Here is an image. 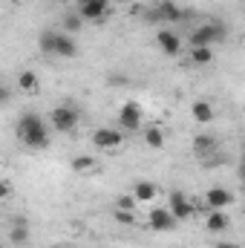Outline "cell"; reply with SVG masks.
Instances as JSON below:
<instances>
[{
  "label": "cell",
  "mask_w": 245,
  "mask_h": 248,
  "mask_svg": "<svg viewBox=\"0 0 245 248\" xmlns=\"http://www.w3.org/2000/svg\"><path fill=\"white\" fill-rule=\"evenodd\" d=\"M113 217H116L119 225H133V222H136V211H119V208H116Z\"/></svg>",
  "instance_id": "23"
},
{
  "label": "cell",
  "mask_w": 245,
  "mask_h": 248,
  "mask_svg": "<svg viewBox=\"0 0 245 248\" xmlns=\"http://www.w3.org/2000/svg\"><path fill=\"white\" fill-rule=\"evenodd\" d=\"M69 168H72L75 173H87V170L95 168V159H92V156H75V159L69 162Z\"/></svg>",
  "instance_id": "20"
},
{
  "label": "cell",
  "mask_w": 245,
  "mask_h": 248,
  "mask_svg": "<svg viewBox=\"0 0 245 248\" xmlns=\"http://www.w3.org/2000/svg\"><path fill=\"white\" fill-rule=\"evenodd\" d=\"M190 61L196 63V66H199V63H211L214 61L211 46H193V49H190Z\"/></svg>",
  "instance_id": "21"
},
{
  "label": "cell",
  "mask_w": 245,
  "mask_h": 248,
  "mask_svg": "<svg viewBox=\"0 0 245 248\" xmlns=\"http://www.w3.org/2000/svg\"><path fill=\"white\" fill-rule=\"evenodd\" d=\"M228 225H231V219H228L225 211H211V214L205 217V228H208L211 234H222V231H228Z\"/></svg>",
  "instance_id": "13"
},
{
  "label": "cell",
  "mask_w": 245,
  "mask_h": 248,
  "mask_svg": "<svg viewBox=\"0 0 245 248\" xmlns=\"http://www.w3.org/2000/svg\"><path fill=\"white\" fill-rule=\"evenodd\" d=\"M147 225H150L153 231H173V228H176V219H173V214H170L168 208H153V211L147 214Z\"/></svg>",
  "instance_id": "9"
},
{
  "label": "cell",
  "mask_w": 245,
  "mask_h": 248,
  "mask_svg": "<svg viewBox=\"0 0 245 248\" xmlns=\"http://www.w3.org/2000/svg\"><path fill=\"white\" fill-rule=\"evenodd\" d=\"M130 193H133V199H136V202H153L159 190H156V185H153V182L141 179V182H136V185H133V190H130Z\"/></svg>",
  "instance_id": "15"
},
{
  "label": "cell",
  "mask_w": 245,
  "mask_h": 248,
  "mask_svg": "<svg viewBox=\"0 0 245 248\" xmlns=\"http://www.w3.org/2000/svg\"><path fill=\"white\" fill-rule=\"evenodd\" d=\"M219 147V141H216V136H208V133H199L196 139H193V153L196 156H211L214 150Z\"/></svg>",
  "instance_id": "14"
},
{
  "label": "cell",
  "mask_w": 245,
  "mask_h": 248,
  "mask_svg": "<svg viewBox=\"0 0 245 248\" xmlns=\"http://www.w3.org/2000/svg\"><path fill=\"white\" fill-rule=\"evenodd\" d=\"M156 44H159V49L165 52V55H179L182 52V38L176 35V32H170V29H162V32H156Z\"/></svg>",
  "instance_id": "10"
},
{
  "label": "cell",
  "mask_w": 245,
  "mask_h": 248,
  "mask_svg": "<svg viewBox=\"0 0 245 248\" xmlns=\"http://www.w3.org/2000/svg\"><path fill=\"white\" fill-rule=\"evenodd\" d=\"M214 248H240V246H237V243H225V240H222V243H216Z\"/></svg>",
  "instance_id": "26"
},
{
  "label": "cell",
  "mask_w": 245,
  "mask_h": 248,
  "mask_svg": "<svg viewBox=\"0 0 245 248\" xmlns=\"http://www.w3.org/2000/svg\"><path fill=\"white\" fill-rule=\"evenodd\" d=\"M122 141H124V136H122V130H116V127H98L92 133V144L101 147V150H116V147H122Z\"/></svg>",
  "instance_id": "5"
},
{
  "label": "cell",
  "mask_w": 245,
  "mask_h": 248,
  "mask_svg": "<svg viewBox=\"0 0 245 248\" xmlns=\"http://www.w3.org/2000/svg\"><path fill=\"white\" fill-rule=\"evenodd\" d=\"M81 23H84V20H81L78 15H66V17H63V29H61V32H78V29H81Z\"/></svg>",
  "instance_id": "22"
},
{
  "label": "cell",
  "mask_w": 245,
  "mask_h": 248,
  "mask_svg": "<svg viewBox=\"0 0 245 248\" xmlns=\"http://www.w3.org/2000/svg\"><path fill=\"white\" fill-rule=\"evenodd\" d=\"M116 208H119V211H136V199H133V193H124V196H119Z\"/></svg>",
  "instance_id": "24"
},
{
  "label": "cell",
  "mask_w": 245,
  "mask_h": 248,
  "mask_svg": "<svg viewBox=\"0 0 245 248\" xmlns=\"http://www.w3.org/2000/svg\"><path fill=\"white\" fill-rule=\"evenodd\" d=\"M49 122H52V127H55L58 133H72V130L78 127V122H81V110H78L75 104H61V107L52 110Z\"/></svg>",
  "instance_id": "3"
},
{
  "label": "cell",
  "mask_w": 245,
  "mask_h": 248,
  "mask_svg": "<svg viewBox=\"0 0 245 248\" xmlns=\"http://www.w3.org/2000/svg\"><path fill=\"white\" fill-rule=\"evenodd\" d=\"M144 141H147V147L162 150V147H165V133H162V127H159V124H150V127L144 130Z\"/></svg>",
  "instance_id": "18"
},
{
  "label": "cell",
  "mask_w": 245,
  "mask_h": 248,
  "mask_svg": "<svg viewBox=\"0 0 245 248\" xmlns=\"http://www.w3.org/2000/svg\"><path fill=\"white\" fill-rule=\"evenodd\" d=\"M119 124L124 130H138L141 127V104L138 101H127L119 110Z\"/></svg>",
  "instance_id": "8"
},
{
  "label": "cell",
  "mask_w": 245,
  "mask_h": 248,
  "mask_svg": "<svg viewBox=\"0 0 245 248\" xmlns=\"http://www.w3.org/2000/svg\"><path fill=\"white\" fill-rule=\"evenodd\" d=\"M168 211L173 214L176 222H182V219H190V217H193V205H190V199L184 196V190H173V193H170V208H168Z\"/></svg>",
  "instance_id": "7"
},
{
  "label": "cell",
  "mask_w": 245,
  "mask_h": 248,
  "mask_svg": "<svg viewBox=\"0 0 245 248\" xmlns=\"http://www.w3.org/2000/svg\"><path fill=\"white\" fill-rule=\"evenodd\" d=\"M49 248H63V246H49Z\"/></svg>",
  "instance_id": "28"
},
{
  "label": "cell",
  "mask_w": 245,
  "mask_h": 248,
  "mask_svg": "<svg viewBox=\"0 0 245 248\" xmlns=\"http://www.w3.org/2000/svg\"><path fill=\"white\" fill-rule=\"evenodd\" d=\"M78 3H84V0H78Z\"/></svg>",
  "instance_id": "29"
},
{
  "label": "cell",
  "mask_w": 245,
  "mask_h": 248,
  "mask_svg": "<svg viewBox=\"0 0 245 248\" xmlns=\"http://www.w3.org/2000/svg\"><path fill=\"white\" fill-rule=\"evenodd\" d=\"M38 46H41L44 55H58V58H75L78 55V44L66 32H55V29H46L41 35Z\"/></svg>",
  "instance_id": "2"
},
{
  "label": "cell",
  "mask_w": 245,
  "mask_h": 248,
  "mask_svg": "<svg viewBox=\"0 0 245 248\" xmlns=\"http://www.w3.org/2000/svg\"><path fill=\"white\" fill-rule=\"evenodd\" d=\"M205 202H208L211 211H225L228 205H234V193L228 187H211L205 193Z\"/></svg>",
  "instance_id": "11"
},
{
  "label": "cell",
  "mask_w": 245,
  "mask_h": 248,
  "mask_svg": "<svg viewBox=\"0 0 245 248\" xmlns=\"http://www.w3.org/2000/svg\"><path fill=\"white\" fill-rule=\"evenodd\" d=\"M9 101V90L6 87H0V104H6Z\"/></svg>",
  "instance_id": "25"
},
{
  "label": "cell",
  "mask_w": 245,
  "mask_h": 248,
  "mask_svg": "<svg viewBox=\"0 0 245 248\" xmlns=\"http://www.w3.org/2000/svg\"><path fill=\"white\" fill-rule=\"evenodd\" d=\"M17 87H20L23 93H38V90H41V81H38V75H35L32 69H23V72L17 75Z\"/></svg>",
  "instance_id": "17"
},
{
  "label": "cell",
  "mask_w": 245,
  "mask_h": 248,
  "mask_svg": "<svg viewBox=\"0 0 245 248\" xmlns=\"http://www.w3.org/2000/svg\"><path fill=\"white\" fill-rule=\"evenodd\" d=\"M110 15V6L107 3H101V0H84V3H78V17L81 20H104Z\"/></svg>",
  "instance_id": "6"
},
{
  "label": "cell",
  "mask_w": 245,
  "mask_h": 248,
  "mask_svg": "<svg viewBox=\"0 0 245 248\" xmlns=\"http://www.w3.org/2000/svg\"><path fill=\"white\" fill-rule=\"evenodd\" d=\"M15 133H17V139H20L26 147H32V150H46V147H49V130H46V124L41 122L38 113H23V116L17 119Z\"/></svg>",
  "instance_id": "1"
},
{
  "label": "cell",
  "mask_w": 245,
  "mask_h": 248,
  "mask_svg": "<svg viewBox=\"0 0 245 248\" xmlns=\"http://www.w3.org/2000/svg\"><path fill=\"white\" fill-rule=\"evenodd\" d=\"M150 17H156V20H170V23H179V20L184 17V12L179 9V6H176V3L165 0V3H162V6H159L153 15H150Z\"/></svg>",
  "instance_id": "12"
},
{
  "label": "cell",
  "mask_w": 245,
  "mask_h": 248,
  "mask_svg": "<svg viewBox=\"0 0 245 248\" xmlns=\"http://www.w3.org/2000/svg\"><path fill=\"white\" fill-rule=\"evenodd\" d=\"M225 26L219 23H208V26H199L196 32H190V46H211L214 41H225Z\"/></svg>",
  "instance_id": "4"
},
{
  "label": "cell",
  "mask_w": 245,
  "mask_h": 248,
  "mask_svg": "<svg viewBox=\"0 0 245 248\" xmlns=\"http://www.w3.org/2000/svg\"><path fill=\"white\" fill-rule=\"evenodd\" d=\"M6 196H9V185H6V182H0V199H6Z\"/></svg>",
  "instance_id": "27"
},
{
  "label": "cell",
  "mask_w": 245,
  "mask_h": 248,
  "mask_svg": "<svg viewBox=\"0 0 245 248\" xmlns=\"http://www.w3.org/2000/svg\"><path fill=\"white\" fill-rule=\"evenodd\" d=\"M9 240H12V243H17V246L29 243V225H26V219H17V222L12 225V231H9Z\"/></svg>",
  "instance_id": "19"
},
{
  "label": "cell",
  "mask_w": 245,
  "mask_h": 248,
  "mask_svg": "<svg viewBox=\"0 0 245 248\" xmlns=\"http://www.w3.org/2000/svg\"><path fill=\"white\" fill-rule=\"evenodd\" d=\"M190 116H193L199 124H211L214 122V107H211V101H193Z\"/></svg>",
  "instance_id": "16"
}]
</instances>
